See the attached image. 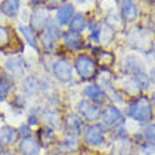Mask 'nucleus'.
Returning <instances> with one entry per match:
<instances>
[{"label":"nucleus","instance_id":"cd10ccee","mask_svg":"<svg viewBox=\"0 0 155 155\" xmlns=\"http://www.w3.org/2000/svg\"><path fill=\"white\" fill-rule=\"evenodd\" d=\"M141 152H143L144 155H154L155 154V145L144 141V143L141 144Z\"/></svg>","mask_w":155,"mask_h":155},{"label":"nucleus","instance_id":"4be33fe9","mask_svg":"<svg viewBox=\"0 0 155 155\" xmlns=\"http://www.w3.org/2000/svg\"><path fill=\"white\" fill-rule=\"evenodd\" d=\"M141 135H143L145 143H150L152 145H155V124H152V123L147 124V126L144 127Z\"/></svg>","mask_w":155,"mask_h":155},{"label":"nucleus","instance_id":"f704fd0d","mask_svg":"<svg viewBox=\"0 0 155 155\" xmlns=\"http://www.w3.org/2000/svg\"><path fill=\"white\" fill-rule=\"evenodd\" d=\"M31 2H34V3H41L42 0H31Z\"/></svg>","mask_w":155,"mask_h":155},{"label":"nucleus","instance_id":"c9c22d12","mask_svg":"<svg viewBox=\"0 0 155 155\" xmlns=\"http://www.w3.org/2000/svg\"><path fill=\"white\" fill-rule=\"evenodd\" d=\"M3 155H14L13 152H6V154H3Z\"/></svg>","mask_w":155,"mask_h":155},{"label":"nucleus","instance_id":"6e6552de","mask_svg":"<svg viewBox=\"0 0 155 155\" xmlns=\"http://www.w3.org/2000/svg\"><path fill=\"white\" fill-rule=\"evenodd\" d=\"M83 94H85L92 103H96V104H100V103H103L106 100L104 90L99 85H96V83H90V85L86 86L85 89H83Z\"/></svg>","mask_w":155,"mask_h":155},{"label":"nucleus","instance_id":"f03ea898","mask_svg":"<svg viewBox=\"0 0 155 155\" xmlns=\"http://www.w3.org/2000/svg\"><path fill=\"white\" fill-rule=\"evenodd\" d=\"M75 69H76L81 79L87 81V79H92L96 76V62L89 55L81 54L75 59Z\"/></svg>","mask_w":155,"mask_h":155},{"label":"nucleus","instance_id":"393cba45","mask_svg":"<svg viewBox=\"0 0 155 155\" xmlns=\"http://www.w3.org/2000/svg\"><path fill=\"white\" fill-rule=\"evenodd\" d=\"M44 117H45V123L51 127H58L59 123L55 121V117H57V111H44Z\"/></svg>","mask_w":155,"mask_h":155},{"label":"nucleus","instance_id":"7c9ffc66","mask_svg":"<svg viewBox=\"0 0 155 155\" xmlns=\"http://www.w3.org/2000/svg\"><path fill=\"white\" fill-rule=\"evenodd\" d=\"M28 124L30 126H34V124H38V117L34 114H30L28 116Z\"/></svg>","mask_w":155,"mask_h":155},{"label":"nucleus","instance_id":"1a4fd4ad","mask_svg":"<svg viewBox=\"0 0 155 155\" xmlns=\"http://www.w3.org/2000/svg\"><path fill=\"white\" fill-rule=\"evenodd\" d=\"M20 151L23 155H38L40 154V144L33 135L23 137L20 141Z\"/></svg>","mask_w":155,"mask_h":155},{"label":"nucleus","instance_id":"b1692460","mask_svg":"<svg viewBox=\"0 0 155 155\" xmlns=\"http://www.w3.org/2000/svg\"><path fill=\"white\" fill-rule=\"evenodd\" d=\"M38 135H40V141L44 144H49L51 141H54V137H55L51 128H42V130H40Z\"/></svg>","mask_w":155,"mask_h":155},{"label":"nucleus","instance_id":"423d86ee","mask_svg":"<svg viewBox=\"0 0 155 155\" xmlns=\"http://www.w3.org/2000/svg\"><path fill=\"white\" fill-rule=\"evenodd\" d=\"M52 72L59 82L66 83L72 79V65L68 59H58L54 62Z\"/></svg>","mask_w":155,"mask_h":155},{"label":"nucleus","instance_id":"2f4dec72","mask_svg":"<svg viewBox=\"0 0 155 155\" xmlns=\"http://www.w3.org/2000/svg\"><path fill=\"white\" fill-rule=\"evenodd\" d=\"M150 79H152V81L155 82V68L151 71V76H150Z\"/></svg>","mask_w":155,"mask_h":155},{"label":"nucleus","instance_id":"dca6fc26","mask_svg":"<svg viewBox=\"0 0 155 155\" xmlns=\"http://www.w3.org/2000/svg\"><path fill=\"white\" fill-rule=\"evenodd\" d=\"M130 82L135 86L137 92H138V90L150 89V85H151V79H150V76H148L147 74H144V72H140V74L134 75Z\"/></svg>","mask_w":155,"mask_h":155},{"label":"nucleus","instance_id":"20e7f679","mask_svg":"<svg viewBox=\"0 0 155 155\" xmlns=\"http://www.w3.org/2000/svg\"><path fill=\"white\" fill-rule=\"evenodd\" d=\"M83 141L90 147H100L104 144V127L102 124H90L83 131Z\"/></svg>","mask_w":155,"mask_h":155},{"label":"nucleus","instance_id":"a211bd4d","mask_svg":"<svg viewBox=\"0 0 155 155\" xmlns=\"http://www.w3.org/2000/svg\"><path fill=\"white\" fill-rule=\"evenodd\" d=\"M138 14V8L134 0H123V16L124 20H134Z\"/></svg>","mask_w":155,"mask_h":155},{"label":"nucleus","instance_id":"72a5a7b5","mask_svg":"<svg viewBox=\"0 0 155 155\" xmlns=\"http://www.w3.org/2000/svg\"><path fill=\"white\" fill-rule=\"evenodd\" d=\"M2 154H3V144L0 143V155H2Z\"/></svg>","mask_w":155,"mask_h":155},{"label":"nucleus","instance_id":"5701e85b","mask_svg":"<svg viewBox=\"0 0 155 155\" xmlns=\"http://www.w3.org/2000/svg\"><path fill=\"white\" fill-rule=\"evenodd\" d=\"M48 23V18H47V14L41 10H37L35 14H34V20H33V25L35 28H44Z\"/></svg>","mask_w":155,"mask_h":155},{"label":"nucleus","instance_id":"f8f14e48","mask_svg":"<svg viewBox=\"0 0 155 155\" xmlns=\"http://www.w3.org/2000/svg\"><path fill=\"white\" fill-rule=\"evenodd\" d=\"M64 42L68 48L71 49H79L83 44V40H82V35L79 33H75V31H71L68 30L65 34H64Z\"/></svg>","mask_w":155,"mask_h":155},{"label":"nucleus","instance_id":"6ab92c4d","mask_svg":"<svg viewBox=\"0 0 155 155\" xmlns=\"http://www.w3.org/2000/svg\"><path fill=\"white\" fill-rule=\"evenodd\" d=\"M87 27V23H86V18L83 14H75L69 21V28L71 31H75V33L81 34L83 30Z\"/></svg>","mask_w":155,"mask_h":155},{"label":"nucleus","instance_id":"473e14b6","mask_svg":"<svg viewBox=\"0 0 155 155\" xmlns=\"http://www.w3.org/2000/svg\"><path fill=\"white\" fill-rule=\"evenodd\" d=\"M151 104H152V109H154V107H155V94L152 96V102H151Z\"/></svg>","mask_w":155,"mask_h":155},{"label":"nucleus","instance_id":"0eeeda50","mask_svg":"<svg viewBox=\"0 0 155 155\" xmlns=\"http://www.w3.org/2000/svg\"><path fill=\"white\" fill-rule=\"evenodd\" d=\"M44 30L45 31H44V34H42L41 42H42V45L45 47V49L51 51V49L55 48L58 38L61 35V31H59V28H58L54 23H49L48 25H45Z\"/></svg>","mask_w":155,"mask_h":155},{"label":"nucleus","instance_id":"aec40b11","mask_svg":"<svg viewBox=\"0 0 155 155\" xmlns=\"http://www.w3.org/2000/svg\"><path fill=\"white\" fill-rule=\"evenodd\" d=\"M38 89H40V83H38V81L35 78L28 76L23 81V90H24V93H27L28 96L35 94L38 92Z\"/></svg>","mask_w":155,"mask_h":155},{"label":"nucleus","instance_id":"c756f323","mask_svg":"<svg viewBox=\"0 0 155 155\" xmlns=\"http://www.w3.org/2000/svg\"><path fill=\"white\" fill-rule=\"evenodd\" d=\"M18 133H20L21 135H23V137H27V135H31L30 134V127H28V124H23V126L20 127V131H18Z\"/></svg>","mask_w":155,"mask_h":155},{"label":"nucleus","instance_id":"39448f33","mask_svg":"<svg viewBox=\"0 0 155 155\" xmlns=\"http://www.w3.org/2000/svg\"><path fill=\"white\" fill-rule=\"evenodd\" d=\"M78 111L81 117L86 118L87 121H96L102 116V109L99 104L92 103L89 100H81L78 104Z\"/></svg>","mask_w":155,"mask_h":155},{"label":"nucleus","instance_id":"7ed1b4c3","mask_svg":"<svg viewBox=\"0 0 155 155\" xmlns=\"http://www.w3.org/2000/svg\"><path fill=\"white\" fill-rule=\"evenodd\" d=\"M102 126L104 128H118V127L124 126V114L121 113L120 109H117L116 106H109L104 109V111H102Z\"/></svg>","mask_w":155,"mask_h":155},{"label":"nucleus","instance_id":"c85d7f7f","mask_svg":"<svg viewBox=\"0 0 155 155\" xmlns=\"http://www.w3.org/2000/svg\"><path fill=\"white\" fill-rule=\"evenodd\" d=\"M7 94H8V87L4 85L3 82H0V102L7 97Z\"/></svg>","mask_w":155,"mask_h":155},{"label":"nucleus","instance_id":"a878e982","mask_svg":"<svg viewBox=\"0 0 155 155\" xmlns=\"http://www.w3.org/2000/svg\"><path fill=\"white\" fill-rule=\"evenodd\" d=\"M78 138H76V135H74V134H69V137L65 140V147L69 150V151H75L78 148Z\"/></svg>","mask_w":155,"mask_h":155},{"label":"nucleus","instance_id":"f257e3e1","mask_svg":"<svg viewBox=\"0 0 155 155\" xmlns=\"http://www.w3.org/2000/svg\"><path fill=\"white\" fill-rule=\"evenodd\" d=\"M127 116L137 121L141 126H147L154 120V110H152L151 100L147 96H140L130 103L127 109Z\"/></svg>","mask_w":155,"mask_h":155},{"label":"nucleus","instance_id":"412c9836","mask_svg":"<svg viewBox=\"0 0 155 155\" xmlns=\"http://www.w3.org/2000/svg\"><path fill=\"white\" fill-rule=\"evenodd\" d=\"M18 30L21 31L23 37L25 38V41L28 42V45H31L33 48H37V38H35V31L33 28H30L27 25H20Z\"/></svg>","mask_w":155,"mask_h":155},{"label":"nucleus","instance_id":"f3484780","mask_svg":"<svg viewBox=\"0 0 155 155\" xmlns=\"http://www.w3.org/2000/svg\"><path fill=\"white\" fill-rule=\"evenodd\" d=\"M17 135H18V131L10 126H4L0 128V141H2V143L13 144L16 141Z\"/></svg>","mask_w":155,"mask_h":155},{"label":"nucleus","instance_id":"bb28decb","mask_svg":"<svg viewBox=\"0 0 155 155\" xmlns=\"http://www.w3.org/2000/svg\"><path fill=\"white\" fill-rule=\"evenodd\" d=\"M8 38H10V34H8L7 28L0 25V48L4 47L6 44H8Z\"/></svg>","mask_w":155,"mask_h":155},{"label":"nucleus","instance_id":"ddd939ff","mask_svg":"<svg viewBox=\"0 0 155 155\" xmlns=\"http://www.w3.org/2000/svg\"><path fill=\"white\" fill-rule=\"evenodd\" d=\"M66 127L69 134H81L82 128H83V120L79 114H69L66 117Z\"/></svg>","mask_w":155,"mask_h":155},{"label":"nucleus","instance_id":"2eb2a0df","mask_svg":"<svg viewBox=\"0 0 155 155\" xmlns=\"http://www.w3.org/2000/svg\"><path fill=\"white\" fill-rule=\"evenodd\" d=\"M25 62L21 59V58H12L8 59L7 64H6V68L8 69V72L12 74V76H21L24 74V69H25Z\"/></svg>","mask_w":155,"mask_h":155},{"label":"nucleus","instance_id":"9d476101","mask_svg":"<svg viewBox=\"0 0 155 155\" xmlns=\"http://www.w3.org/2000/svg\"><path fill=\"white\" fill-rule=\"evenodd\" d=\"M123 71L128 75H137L140 72H143V64L140 59H137L135 57H128L124 59L123 62Z\"/></svg>","mask_w":155,"mask_h":155},{"label":"nucleus","instance_id":"9b49d317","mask_svg":"<svg viewBox=\"0 0 155 155\" xmlns=\"http://www.w3.org/2000/svg\"><path fill=\"white\" fill-rule=\"evenodd\" d=\"M74 16H75L74 4H65V6H62L57 12V21L61 25H66V24H69L71 18Z\"/></svg>","mask_w":155,"mask_h":155},{"label":"nucleus","instance_id":"4468645a","mask_svg":"<svg viewBox=\"0 0 155 155\" xmlns=\"http://www.w3.org/2000/svg\"><path fill=\"white\" fill-rule=\"evenodd\" d=\"M20 10V0H3L0 3V12L7 17H14Z\"/></svg>","mask_w":155,"mask_h":155}]
</instances>
